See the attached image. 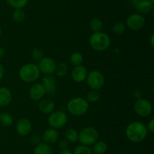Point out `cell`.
<instances>
[{
	"mask_svg": "<svg viewBox=\"0 0 154 154\" xmlns=\"http://www.w3.org/2000/svg\"><path fill=\"white\" fill-rule=\"evenodd\" d=\"M148 134L147 126L138 121L132 122L126 128V137L132 143H140L146 139Z\"/></svg>",
	"mask_w": 154,
	"mask_h": 154,
	"instance_id": "cell-1",
	"label": "cell"
},
{
	"mask_svg": "<svg viewBox=\"0 0 154 154\" xmlns=\"http://www.w3.org/2000/svg\"><path fill=\"white\" fill-rule=\"evenodd\" d=\"M40 69L37 64L34 63H28L23 65L19 69L20 79L26 83H32L38 79L40 77Z\"/></svg>",
	"mask_w": 154,
	"mask_h": 154,
	"instance_id": "cell-2",
	"label": "cell"
},
{
	"mask_svg": "<svg viewBox=\"0 0 154 154\" xmlns=\"http://www.w3.org/2000/svg\"><path fill=\"white\" fill-rule=\"evenodd\" d=\"M90 104L86 101L85 98L81 97L72 98L69 100L66 105L68 112L74 116H81L87 113Z\"/></svg>",
	"mask_w": 154,
	"mask_h": 154,
	"instance_id": "cell-3",
	"label": "cell"
},
{
	"mask_svg": "<svg viewBox=\"0 0 154 154\" xmlns=\"http://www.w3.org/2000/svg\"><path fill=\"white\" fill-rule=\"evenodd\" d=\"M90 47L96 51H104L109 48L111 39L107 33L100 31L93 33L90 37Z\"/></svg>",
	"mask_w": 154,
	"mask_h": 154,
	"instance_id": "cell-4",
	"label": "cell"
},
{
	"mask_svg": "<svg viewBox=\"0 0 154 154\" xmlns=\"http://www.w3.org/2000/svg\"><path fill=\"white\" fill-rule=\"evenodd\" d=\"M99 133L95 128L85 127L78 132V141L85 146H91L99 140Z\"/></svg>",
	"mask_w": 154,
	"mask_h": 154,
	"instance_id": "cell-5",
	"label": "cell"
},
{
	"mask_svg": "<svg viewBox=\"0 0 154 154\" xmlns=\"http://www.w3.org/2000/svg\"><path fill=\"white\" fill-rule=\"evenodd\" d=\"M68 122V116L65 112L62 110L54 111L49 114L48 118V125L51 128L60 129L63 128Z\"/></svg>",
	"mask_w": 154,
	"mask_h": 154,
	"instance_id": "cell-6",
	"label": "cell"
},
{
	"mask_svg": "<svg viewBox=\"0 0 154 154\" xmlns=\"http://www.w3.org/2000/svg\"><path fill=\"white\" fill-rule=\"evenodd\" d=\"M86 82L91 90H100L105 85V77L98 70H93L87 74Z\"/></svg>",
	"mask_w": 154,
	"mask_h": 154,
	"instance_id": "cell-7",
	"label": "cell"
},
{
	"mask_svg": "<svg viewBox=\"0 0 154 154\" xmlns=\"http://www.w3.org/2000/svg\"><path fill=\"white\" fill-rule=\"evenodd\" d=\"M134 110L138 116L141 117H147L153 111V106L148 100L145 98H140L136 100L134 104Z\"/></svg>",
	"mask_w": 154,
	"mask_h": 154,
	"instance_id": "cell-8",
	"label": "cell"
},
{
	"mask_svg": "<svg viewBox=\"0 0 154 154\" xmlns=\"http://www.w3.org/2000/svg\"><path fill=\"white\" fill-rule=\"evenodd\" d=\"M146 20L142 14L139 13L132 14L126 18V26L133 31H138L144 27Z\"/></svg>",
	"mask_w": 154,
	"mask_h": 154,
	"instance_id": "cell-9",
	"label": "cell"
},
{
	"mask_svg": "<svg viewBox=\"0 0 154 154\" xmlns=\"http://www.w3.org/2000/svg\"><path fill=\"white\" fill-rule=\"evenodd\" d=\"M57 62L51 57H44L38 62V66L40 72L45 75H53L55 72L57 68Z\"/></svg>",
	"mask_w": 154,
	"mask_h": 154,
	"instance_id": "cell-10",
	"label": "cell"
},
{
	"mask_svg": "<svg viewBox=\"0 0 154 154\" xmlns=\"http://www.w3.org/2000/svg\"><path fill=\"white\" fill-rule=\"evenodd\" d=\"M42 84L45 88L46 95L53 96L57 93V81L53 75H45V76L42 79Z\"/></svg>",
	"mask_w": 154,
	"mask_h": 154,
	"instance_id": "cell-11",
	"label": "cell"
},
{
	"mask_svg": "<svg viewBox=\"0 0 154 154\" xmlns=\"http://www.w3.org/2000/svg\"><path fill=\"white\" fill-rule=\"evenodd\" d=\"M32 128V126L31 122L27 118H20L18 119L15 126L17 133L22 137L28 135L31 132Z\"/></svg>",
	"mask_w": 154,
	"mask_h": 154,
	"instance_id": "cell-12",
	"label": "cell"
},
{
	"mask_svg": "<svg viewBox=\"0 0 154 154\" xmlns=\"http://www.w3.org/2000/svg\"><path fill=\"white\" fill-rule=\"evenodd\" d=\"M46 93H45V88L42 83H35L31 86L29 91V98L32 101H39L40 100L43 99Z\"/></svg>",
	"mask_w": 154,
	"mask_h": 154,
	"instance_id": "cell-13",
	"label": "cell"
},
{
	"mask_svg": "<svg viewBox=\"0 0 154 154\" xmlns=\"http://www.w3.org/2000/svg\"><path fill=\"white\" fill-rule=\"evenodd\" d=\"M87 74H88V72L85 66L82 65L74 66L72 71V78L75 82L81 83L86 81Z\"/></svg>",
	"mask_w": 154,
	"mask_h": 154,
	"instance_id": "cell-14",
	"label": "cell"
},
{
	"mask_svg": "<svg viewBox=\"0 0 154 154\" xmlns=\"http://www.w3.org/2000/svg\"><path fill=\"white\" fill-rule=\"evenodd\" d=\"M38 108L43 114L49 115L55 110V104L50 99H42L39 101Z\"/></svg>",
	"mask_w": 154,
	"mask_h": 154,
	"instance_id": "cell-15",
	"label": "cell"
},
{
	"mask_svg": "<svg viewBox=\"0 0 154 154\" xmlns=\"http://www.w3.org/2000/svg\"><path fill=\"white\" fill-rule=\"evenodd\" d=\"M59 132L57 129L55 128H50L45 130L42 134V140L44 142L48 144H52V143H56L59 139Z\"/></svg>",
	"mask_w": 154,
	"mask_h": 154,
	"instance_id": "cell-16",
	"label": "cell"
},
{
	"mask_svg": "<svg viewBox=\"0 0 154 154\" xmlns=\"http://www.w3.org/2000/svg\"><path fill=\"white\" fill-rule=\"evenodd\" d=\"M13 95L7 87H0V107H5L11 103Z\"/></svg>",
	"mask_w": 154,
	"mask_h": 154,
	"instance_id": "cell-17",
	"label": "cell"
},
{
	"mask_svg": "<svg viewBox=\"0 0 154 154\" xmlns=\"http://www.w3.org/2000/svg\"><path fill=\"white\" fill-rule=\"evenodd\" d=\"M135 8L139 14H147L153 10V2L150 0H140L136 5Z\"/></svg>",
	"mask_w": 154,
	"mask_h": 154,
	"instance_id": "cell-18",
	"label": "cell"
},
{
	"mask_svg": "<svg viewBox=\"0 0 154 154\" xmlns=\"http://www.w3.org/2000/svg\"><path fill=\"white\" fill-rule=\"evenodd\" d=\"M33 154H54V152L50 144H48L45 142L43 143L41 142L40 143L36 145L33 151Z\"/></svg>",
	"mask_w": 154,
	"mask_h": 154,
	"instance_id": "cell-19",
	"label": "cell"
},
{
	"mask_svg": "<svg viewBox=\"0 0 154 154\" xmlns=\"http://www.w3.org/2000/svg\"><path fill=\"white\" fill-rule=\"evenodd\" d=\"M108 146L107 143L103 140H97L93 144V147L92 149L93 154H105L106 152Z\"/></svg>",
	"mask_w": 154,
	"mask_h": 154,
	"instance_id": "cell-20",
	"label": "cell"
},
{
	"mask_svg": "<svg viewBox=\"0 0 154 154\" xmlns=\"http://www.w3.org/2000/svg\"><path fill=\"white\" fill-rule=\"evenodd\" d=\"M14 122L13 117L11 115L7 112H3L0 113V125L3 127L11 126Z\"/></svg>",
	"mask_w": 154,
	"mask_h": 154,
	"instance_id": "cell-21",
	"label": "cell"
},
{
	"mask_svg": "<svg viewBox=\"0 0 154 154\" xmlns=\"http://www.w3.org/2000/svg\"><path fill=\"white\" fill-rule=\"evenodd\" d=\"M101 95L97 90H91L86 95V101L89 104H96L100 100Z\"/></svg>",
	"mask_w": 154,
	"mask_h": 154,
	"instance_id": "cell-22",
	"label": "cell"
},
{
	"mask_svg": "<svg viewBox=\"0 0 154 154\" xmlns=\"http://www.w3.org/2000/svg\"><path fill=\"white\" fill-rule=\"evenodd\" d=\"M90 28L93 33L102 31V28H103V22L99 18H93L90 22Z\"/></svg>",
	"mask_w": 154,
	"mask_h": 154,
	"instance_id": "cell-23",
	"label": "cell"
},
{
	"mask_svg": "<svg viewBox=\"0 0 154 154\" xmlns=\"http://www.w3.org/2000/svg\"><path fill=\"white\" fill-rule=\"evenodd\" d=\"M66 140L69 142L75 143L78 140V132L75 128H68L65 132Z\"/></svg>",
	"mask_w": 154,
	"mask_h": 154,
	"instance_id": "cell-24",
	"label": "cell"
},
{
	"mask_svg": "<svg viewBox=\"0 0 154 154\" xmlns=\"http://www.w3.org/2000/svg\"><path fill=\"white\" fill-rule=\"evenodd\" d=\"M69 60L74 66H80V65L82 64L83 61H84V57H83L81 53L76 51V52H73L71 54Z\"/></svg>",
	"mask_w": 154,
	"mask_h": 154,
	"instance_id": "cell-25",
	"label": "cell"
},
{
	"mask_svg": "<svg viewBox=\"0 0 154 154\" xmlns=\"http://www.w3.org/2000/svg\"><path fill=\"white\" fill-rule=\"evenodd\" d=\"M12 18L16 23H21L25 20L26 14L23 9H14L12 14Z\"/></svg>",
	"mask_w": 154,
	"mask_h": 154,
	"instance_id": "cell-26",
	"label": "cell"
},
{
	"mask_svg": "<svg viewBox=\"0 0 154 154\" xmlns=\"http://www.w3.org/2000/svg\"><path fill=\"white\" fill-rule=\"evenodd\" d=\"M69 67L66 63H60L57 65V68L54 73H56L57 76L63 77L67 74Z\"/></svg>",
	"mask_w": 154,
	"mask_h": 154,
	"instance_id": "cell-27",
	"label": "cell"
},
{
	"mask_svg": "<svg viewBox=\"0 0 154 154\" xmlns=\"http://www.w3.org/2000/svg\"><path fill=\"white\" fill-rule=\"evenodd\" d=\"M8 4L14 9H23L28 3V0H6Z\"/></svg>",
	"mask_w": 154,
	"mask_h": 154,
	"instance_id": "cell-28",
	"label": "cell"
},
{
	"mask_svg": "<svg viewBox=\"0 0 154 154\" xmlns=\"http://www.w3.org/2000/svg\"><path fill=\"white\" fill-rule=\"evenodd\" d=\"M126 30V26L124 23L119 22L116 23L112 27V31L116 36H120L123 34Z\"/></svg>",
	"mask_w": 154,
	"mask_h": 154,
	"instance_id": "cell-29",
	"label": "cell"
},
{
	"mask_svg": "<svg viewBox=\"0 0 154 154\" xmlns=\"http://www.w3.org/2000/svg\"><path fill=\"white\" fill-rule=\"evenodd\" d=\"M73 154H93L92 149L89 146L85 145H78L74 149Z\"/></svg>",
	"mask_w": 154,
	"mask_h": 154,
	"instance_id": "cell-30",
	"label": "cell"
},
{
	"mask_svg": "<svg viewBox=\"0 0 154 154\" xmlns=\"http://www.w3.org/2000/svg\"><path fill=\"white\" fill-rule=\"evenodd\" d=\"M32 58L35 61L39 62L44 57H45V54H44L43 50H42L41 48H35L32 51L31 53Z\"/></svg>",
	"mask_w": 154,
	"mask_h": 154,
	"instance_id": "cell-31",
	"label": "cell"
},
{
	"mask_svg": "<svg viewBox=\"0 0 154 154\" xmlns=\"http://www.w3.org/2000/svg\"><path fill=\"white\" fill-rule=\"evenodd\" d=\"M59 147L61 149V150L63 149H67L69 147V141L66 140H62L59 142Z\"/></svg>",
	"mask_w": 154,
	"mask_h": 154,
	"instance_id": "cell-32",
	"label": "cell"
},
{
	"mask_svg": "<svg viewBox=\"0 0 154 154\" xmlns=\"http://www.w3.org/2000/svg\"><path fill=\"white\" fill-rule=\"evenodd\" d=\"M40 136L38 135V134H35L32 137H31V142L32 143V144L37 145L38 143H41V138Z\"/></svg>",
	"mask_w": 154,
	"mask_h": 154,
	"instance_id": "cell-33",
	"label": "cell"
},
{
	"mask_svg": "<svg viewBox=\"0 0 154 154\" xmlns=\"http://www.w3.org/2000/svg\"><path fill=\"white\" fill-rule=\"evenodd\" d=\"M147 128V131H150V132L153 133L154 131V119H151L150 120V122H148L147 125H146Z\"/></svg>",
	"mask_w": 154,
	"mask_h": 154,
	"instance_id": "cell-34",
	"label": "cell"
},
{
	"mask_svg": "<svg viewBox=\"0 0 154 154\" xmlns=\"http://www.w3.org/2000/svg\"><path fill=\"white\" fill-rule=\"evenodd\" d=\"M5 75V68L0 63V80L4 78Z\"/></svg>",
	"mask_w": 154,
	"mask_h": 154,
	"instance_id": "cell-35",
	"label": "cell"
},
{
	"mask_svg": "<svg viewBox=\"0 0 154 154\" xmlns=\"http://www.w3.org/2000/svg\"><path fill=\"white\" fill-rule=\"evenodd\" d=\"M5 55V50L2 47H0V60L3 58Z\"/></svg>",
	"mask_w": 154,
	"mask_h": 154,
	"instance_id": "cell-36",
	"label": "cell"
},
{
	"mask_svg": "<svg viewBox=\"0 0 154 154\" xmlns=\"http://www.w3.org/2000/svg\"><path fill=\"white\" fill-rule=\"evenodd\" d=\"M150 45L152 48H154V35L152 34L150 39Z\"/></svg>",
	"mask_w": 154,
	"mask_h": 154,
	"instance_id": "cell-37",
	"label": "cell"
},
{
	"mask_svg": "<svg viewBox=\"0 0 154 154\" xmlns=\"http://www.w3.org/2000/svg\"><path fill=\"white\" fill-rule=\"evenodd\" d=\"M59 154H73V152H71L69 149H63V150H61Z\"/></svg>",
	"mask_w": 154,
	"mask_h": 154,
	"instance_id": "cell-38",
	"label": "cell"
},
{
	"mask_svg": "<svg viewBox=\"0 0 154 154\" xmlns=\"http://www.w3.org/2000/svg\"><path fill=\"white\" fill-rule=\"evenodd\" d=\"M2 30L1 27H0V37H1V36H2Z\"/></svg>",
	"mask_w": 154,
	"mask_h": 154,
	"instance_id": "cell-39",
	"label": "cell"
},
{
	"mask_svg": "<svg viewBox=\"0 0 154 154\" xmlns=\"http://www.w3.org/2000/svg\"><path fill=\"white\" fill-rule=\"evenodd\" d=\"M150 2H153L154 0H150Z\"/></svg>",
	"mask_w": 154,
	"mask_h": 154,
	"instance_id": "cell-40",
	"label": "cell"
}]
</instances>
